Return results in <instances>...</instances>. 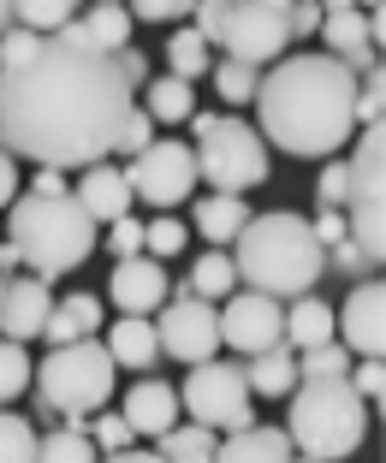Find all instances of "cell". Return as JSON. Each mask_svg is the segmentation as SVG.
Here are the masks:
<instances>
[{"mask_svg":"<svg viewBox=\"0 0 386 463\" xmlns=\"http://www.w3.org/2000/svg\"><path fill=\"white\" fill-rule=\"evenodd\" d=\"M131 113V83L113 54L42 36L18 66H0V149L36 166H96L113 155V131Z\"/></svg>","mask_w":386,"mask_h":463,"instance_id":"6da1fadb","label":"cell"},{"mask_svg":"<svg viewBox=\"0 0 386 463\" xmlns=\"http://www.w3.org/2000/svg\"><path fill=\"white\" fill-rule=\"evenodd\" d=\"M357 78L333 54H279L256 83V131L297 161H333L357 137Z\"/></svg>","mask_w":386,"mask_h":463,"instance_id":"7a4b0ae2","label":"cell"},{"mask_svg":"<svg viewBox=\"0 0 386 463\" xmlns=\"http://www.w3.org/2000/svg\"><path fill=\"white\" fill-rule=\"evenodd\" d=\"M232 268L244 291H262V298H304L315 291V279L327 273V250L315 244L304 214L291 208H268V214H249L244 232L232 238Z\"/></svg>","mask_w":386,"mask_h":463,"instance_id":"3957f363","label":"cell"},{"mask_svg":"<svg viewBox=\"0 0 386 463\" xmlns=\"http://www.w3.org/2000/svg\"><path fill=\"white\" fill-rule=\"evenodd\" d=\"M13 250L30 273L60 279V273L89 261V250H96V220L78 208L71 191H60V196L30 191V196L13 203Z\"/></svg>","mask_w":386,"mask_h":463,"instance_id":"277c9868","label":"cell"},{"mask_svg":"<svg viewBox=\"0 0 386 463\" xmlns=\"http://www.w3.org/2000/svg\"><path fill=\"white\" fill-rule=\"evenodd\" d=\"M362 434H369V404L345 381H297L286 422L291 451H304L315 463H339L362 446Z\"/></svg>","mask_w":386,"mask_h":463,"instance_id":"5b68a950","label":"cell"},{"mask_svg":"<svg viewBox=\"0 0 386 463\" xmlns=\"http://www.w3.org/2000/svg\"><path fill=\"white\" fill-rule=\"evenodd\" d=\"M113 356L108 345L96 339H71V345H48V356H42L36 368V404L48 410V416H96L101 404L113 398Z\"/></svg>","mask_w":386,"mask_h":463,"instance_id":"8992f818","label":"cell"},{"mask_svg":"<svg viewBox=\"0 0 386 463\" xmlns=\"http://www.w3.org/2000/svg\"><path fill=\"white\" fill-rule=\"evenodd\" d=\"M351 184H345V238L381 268L386 256V131L381 125H357L351 137V161H345Z\"/></svg>","mask_w":386,"mask_h":463,"instance_id":"52a82bcc","label":"cell"},{"mask_svg":"<svg viewBox=\"0 0 386 463\" xmlns=\"http://www.w3.org/2000/svg\"><path fill=\"white\" fill-rule=\"evenodd\" d=\"M196 178L214 184L221 196H244L268 178V143L256 125L221 119L208 137H196Z\"/></svg>","mask_w":386,"mask_h":463,"instance_id":"ba28073f","label":"cell"},{"mask_svg":"<svg viewBox=\"0 0 386 463\" xmlns=\"http://www.w3.org/2000/svg\"><path fill=\"white\" fill-rule=\"evenodd\" d=\"M184 410H191V422L214 428V434H232V428H249L256 422V398H249L244 386V368L238 363H196L191 374H184Z\"/></svg>","mask_w":386,"mask_h":463,"instance_id":"9c48e42d","label":"cell"},{"mask_svg":"<svg viewBox=\"0 0 386 463\" xmlns=\"http://www.w3.org/2000/svg\"><path fill=\"white\" fill-rule=\"evenodd\" d=\"M119 173H125V184H131V196L149 203V208H179L184 196L202 184V178H196V149H184L173 137H155L149 149L131 155Z\"/></svg>","mask_w":386,"mask_h":463,"instance_id":"30bf717a","label":"cell"},{"mask_svg":"<svg viewBox=\"0 0 386 463\" xmlns=\"http://www.w3.org/2000/svg\"><path fill=\"white\" fill-rule=\"evenodd\" d=\"M149 321H155V339H161V356H173V363L196 368L221 351V309L202 303L196 291H173Z\"/></svg>","mask_w":386,"mask_h":463,"instance_id":"8fae6325","label":"cell"},{"mask_svg":"<svg viewBox=\"0 0 386 463\" xmlns=\"http://www.w3.org/2000/svg\"><path fill=\"white\" fill-rule=\"evenodd\" d=\"M226 48V60H244V66H274L279 54L291 48V30H286V13H274V6H256V0H238L232 13H226L221 36H214Z\"/></svg>","mask_w":386,"mask_h":463,"instance_id":"7c38bea8","label":"cell"},{"mask_svg":"<svg viewBox=\"0 0 386 463\" xmlns=\"http://www.w3.org/2000/svg\"><path fill=\"white\" fill-rule=\"evenodd\" d=\"M221 345H232L238 356H256L268 345H286V309L279 298H262V291H232L221 309Z\"/></svg>","mask_w":386,"mask_h":463,"instance_id":"4fadbf2b","label":"cell"},{"mask_svg":"<svg viewBox=\"0 0 386 463\" xmlns=\"http://www.w3.org/2000/svg\"><path fill=\"white\" fill-rule=\"evenodd\" d=\"M333 333L351 356H381L386 351V286L381 279H357L345 309H333Z\"/></svg>","mask_w":386,"mask_h":463,"instance_id":"5bb4252c","label":"cell"},{"mask_svg":"<svg viewBox=\"0 0 386 463\" xmlns=\"http://www.w3.org/2000/svg\"><path fill=\"white\" fill-rule=\"evenodd\" d=\"M54 309V291L42 273H6V286H0V339H42V321Z\"/></svg>","mask_w":386,"mask_h":463,"instance_id":"9a60e30c","label":"cell"},{"mask_svg":"<svg viewBox=\"0 0 386 463\" xmlns=\"http://www.w3.org/2000/svg\"><path fill=\"white\" fill-rule=\"evenodd\" d=\"M108 298L119 303V315H155L166 298H173V279L155 256H119L108 279Z\"/></svg>","mask_w":386,"mask_h":463,"instance_id":"2e32d148","label":"cell"},{"mask_svg":"<svg viewBox=\"0 0 386 463\" xmlns=\"http://www.w3.org/2000/svg\"><path fill=\"white\" fill-rule=\"evenodd\" d=\"M54 42L66 48H96V54H113L131 42V13H125V0H96L89 13H78L71 24L54 30Z\"/></svg>","mask_w":386,"mask_h":463,"instance_id":"e0dca14e","label":"cell"},{"mask_svg":"<svg viewBox=\"0 0 386 463\" xmlns=\"http://www.w3.org/2000/svg\"><path fill=\"white\" fill-rule=\"evenodd\" d=\"M119 416L131 422V434L161 439L166 428H179V386H173V381H137L131 392H125Z\"/></svg>","mask_w":386,"mask_h":463,"instance_id":"ac0fdd59","label":"cell"},{"mask_svg":"<svg viewBox=\"0 0 386 463\" xmlns=\"http://www.w3.org/2000/svg\"><path fill=\"white\" fill-rule=\"evenodd\" d=\"M71 196H78V208L89 220H119V214H131V184H125V173L119 166H108V161H96V166H83V178L71 184Z\"/></svg>","mask_w":386,"mask_h":463,"instance_id":"d6986e66","label":"cell"},{"mask_svg":"<svg viewBox=\"0 0 386 463\" xmlns=\"http://www.w3.org/2000/svg\"><path fill=\"white\" fill-rule=\"evenodd\" d=\"M214 463H297L286 428H268V422H249L232 428V434L214 446Z\"/></svg>","mask_w":386,"mask_h":463,"instance_id":"ffe728a7","label":"cell"},{"mask_svg":"<svg viewBox=\"0 0 386 463\" xmlns=\"http://www.w3.org/2000/svg\"><path fill=\"white\" fill-rule=\"evenodd\" d=\"M108 356H113V368L149 374V368L161 363V339H155L149 315H119V321L108 327Z\"/></svg>","mask_w":386,"mask_h":463,"instance_id":"44dd1931","label":"cell"},{"mask_svg":"<svg viewBox=\"0 0 386 463\" xmlns=\"http://www.w3.org/2000/svg\"><path fill=\"white\" fill-rule=\"evenodd\" d=\"M244 386L249 398H291L297 392V351L291 345H268L244 363Z\"/></svg>","mask_w":386,"mask_h":463,"instance_id":"7402d4cb","label":"cell"},{"mask_svg":"<svg viewBox=\"0 0 386 463\" xmlns=\"http://www.w3.org/2000/svg\"><path fill=\"white\" fill-rule=\"evenodd\" d=\"M96 327H101V298L71 291V298H54V309H48V321H42V339L71 345V339H96Z\"/></svg>","mask_w":386,"mask_h":463,"instance_id":"603a6c76","label":"cell"},{"mask_svg":"<svg viewBox=\"0 0 386 463\" xmlns=\"http://www.w3.org/2000/svg\"><path fill=\"white\" fill-rule=\"evenodd\" d=\"M327 339H333L327 298H315V291L291 298V309H286V345H291V351H309V345H327Z\"/></svg>","mask_w":386,"mask_h":463,"instance_id":"cb8c5ba5","label":"cell"},{"mask_svg":"<svg viewBox=\"0 0 386 463\" xmlns=\"http://www.w3.org/2000/svg\"><path fill=\"white\" fill-rule=\"evenodd\" d=\"M244 220H249V203L244 196H202V203H196V232H202L208 244L214 250H226L238 238V232H244Z\"/></svg>","mask_w":386,"mask_h":463,"instance_id":"d4e9b609","label":"cell"},{"mask_svg":"<svg viewBox=\"0 0 386 463\" xmlns=\"http://www.w3.org/2000/svg\"><path fill=\"white\" fill-rule=\"evenodd\" d=\"M143 90H149V119L155 125H184L196 113V96H191V83L184 78H173V71H166V78H155V83H143Z\"/></svg>","mask_w":386,"mask_h":463,"instance_id":"484cf974","label":"cell"},{"mask_svg":"<svg viewBox=\"0 0 386 463\" xmlns=\"http://www.w3.org/2000/svg\"><path fill=\"white\" fill-rule=\"evenodd\" d=\"M214 446H221V434L202 428V422L166 428L161 434V463H214Z\"/></svg>","mask_w":386,"mask_h":463,"instance_id":"4316f807","label":"cell"},{"mask_svg":"<svg viewBox=\"0 0 386 463\" xmlns=\"http://www.w3.org/2000/svg\"><path fill=\"white\" fill-rule=\"evenodd\" d=\"M191 291L202 303H226L238 291V268H232V256L226 250H208V256H196V268H191Z\"/></svg>","mask_w":386,"mask_h":463,"instance_id":"83f0119b","label":"cell"},{"mask_svg":"<svg viewBox=\"0 0 386 463\" xmlns=\"http://www.w3.org/2000/svg\"><path fill=\"white\" fill-rule=\"evenodd\" d=\"M321 42H327V54L333 60H345V54H357V48H369V18L351 6V13H321V30H315Z\"/></svg>","mask_w":386,"mask_h":463,"instance_id":"f1b7e54d","label":"cell"},{"mask_svg":"<svg viewBox=\"0 0 386 463\" xmlns=\"http://www.w3.org/2000/svg\"><path fill=\"white\" fill-rule=\"evenodd\" d=\"M96 458L101 451L89 446V434H83V428H66V422L36 439V463H96Z\"/></svg>","mask_w":386,"mask_h":463,"instance_id":"f546056e","label":"cell"},{"mask_svg":"<svg viewBox=\"0 0 386 463\" xmlns=\"http://www.w3.org/2000/svg\"><path fill=\"white\" fill-rule=\"evenodd\" d=\"M345 374H351V351L339 339L297 351V381H345Z\"/></svg>","mask_w":386,"mask_h":463,"instance_id":"4dcf8cb0","label":"cell"},{"mask_svg":"<svg viewBox=\"0 0 386 463\" xmlns=\"http://www.w3.org/2000/svg\"><path fill=\"white\" fill-rule=\"evenodd\" d=\"M166 66H173V78H202L208 66H214V60H208V42L196 36V30H173V36H166Z\"/></svg>","mask_w":386,"mask_h":463,"instance_id":"1f68e13d","label":"cell"},{"mask_svg":"<svg viewBox=\"0 0 386 463\" xmlns=\"http://www.w3.org/2000/svg\"><path fill=\"white\" fill-rule=\"evenodd\" d=\"M214 71V96L226 101V108H244V101H256V83H262V71L244 66V60H221V66H208Z\"/></svg>","mask_w":386,"mask_h":463,"instance_id":"d6a6232c","label":"cell"},{"mask_svg":"<svg viewBox=\"0 0 386 463\" xmlns=\"http://www.w3.org/2000/svg\"><path fill=\"white\" fill-rule=\"evenodd\" d=\"M83 0H18V30H36V36H54L60 24L78 18Z\"/></svg>","mask_w":386,"mask_h":463,"instance_id":"836d02e7","label":"cell"},{"mask_svg":"<svg viewBox=\"0 0 386 463\" xmlns=\"http://www.w3.org/2000/svg\"><path fill=\"white\" fill-rule=\"evenodd\" d=\"M30 374H36V363H30V351L18 339H0V404H13V398L30 392Z\"/></svg>","mask_w":386,"mask_h":463,"instance_id":"e575fe53","label":"cell"},{"mask_svg":"<svg viewBox=\"0 0 386 463\" xmlns=\"http://www.w3.org/2000/svg\"><path fill=\"white\" fill-rule=\"evenodd\" d=\"M0 463H36V428L0 404Z\"/></svg>","mask_w":386,"mask_h":463,"instance_id":"d590c367","label":"cell"},{"mask_svg":"<svg viewBox=\"0 0 386 463\" xmlns=\"http://www.w3.org/2000/svg\"><path fill=\"white\" fill-rule=\"evenodd\" d=\"M149 143H155V119L137 108V101H131V113H125L119 131H113V155H125V161H131V155H143Z\"/></svg>","mask_w":386,"mask_h":463,"instance_id":"8d00e7d4","label":"cell"},{"mask_svg":"<svg viewBox=\"0 0 386 463\" xmlns=\"http://www.w3.org/2000/svg\"><path fill=\"white\" fill-rule=\"evenodd\" d=\"M89 446L108 458V451H131V446H137V434H131V422H125V416L96 410V422H89Z\"/></svg>","mask_w":386,"mask_h":463,"instance_id":"74e56055","label":"cell"},{"mask_svg":"<svg viewBox=\"0 0 386 463\" xmlns=\"http://www.w3.org/2000/svg\"><path fill=\"white\" fill-rule=\"evenodd\" d=\"M179 250H184V226L173 214H161V220H149V226H143V256L166 261V256H179Z\"/></svg>","mask_w":386,"mask_h":463,"instance_id":"f35d334b","label":"cell"},{"mask_svg":"<svg viewBox=\"0 0 386 463\" xmlns=\"http://www.w3.org/2000/svg\"><path fill=\"white\" fill-rule=\"evenodd\" d=\"M345 386L362 398V404H374V410H381V398H386V368H381V356H362V363H351Z\"/></svg>","mask_w":386,"mask_h":463,"instance_id":"ab89813d","label":"cell"},{"mask_svg":"<svg viewBox=\"0 0 386 463\" xmlns=\"http://www.w3.org/2000/svg\"><path fill=\"white\" fill-rule=\"evenodd\" d=\"M345 184H351L345 161H327L315 178V208H345Z\"/></svg>","mask_w":386,"mask_h":463,"instance_id":"60d3db41","label":"cell"},{"mask_svg":"<svg viewBox=\"0 0 386 463\" xmlns=\"http://www.w3.org/2000/svg\"><path fill=\"white\" fill-rule=\"evenodd\" d=\"M108 250L113 256H143V220H131V214H119V220H108Z\"/></svg>","mask_w":386,"mask_h":463,"instance_id":"b9f144b4","label":"cell"},{"mask_svg":"<svg viewBox=\"0 0 386 463\" xmlns=\"http://www.w3.org/2000/svg\"><path fill=\"white\" fill-rule=\"evenodd\" d=\"M191 6H196V0H131L125 13H137L143 24H173V18H184Z\"/></svg>","mask_w":386,"mask_h":463,"instance_id":"7bdbcfd3","label":"cell"},{"mask_svg":"<svg viewBox=\"0 0 386 463\" xmlns=\"http://www.w3.org/2000/svg\"><path fill=\"white\" fill-rule=\"evenodd\" d=\"M327 261H333V268H339V273H351V279H369V273H374V261L362 256V250L351 244V238H339V244L327 250Z\"/></svg>","mask_w":386,"mask_h":463,"instance_id":"ee69618b","label":"cell"},{"mask_svg":"<svg viewBox=\"0 0 386 463\" xmlns=\"http://www.w3.org/2000/svg\"><path fill=\"white\" fill-rule=\"evenodd\" d=\"M113 66H119L125 83H131V96L149 83V60H143V48H131V42H125V48H113Z\"/></svg>","mask_w":386,"mask_h":463,"instance_id":"f6af8a7d","label":"cell"},{"mask_svg":"<svg viewBox=\"0 0 386 463\" xmlns=\"http://www.w3.org/2000/svg\"><path fill=\"white\" fill-rule=\"evenodd\" d=\"M286 30H291V42L315 36V30H321V6H315V0H291V13H286Z\"/></svg>","mask_w":386,"mask_h":463,"instance_id":"bcb514c9","label":"cell"},{"mask_svg":"<svg viewBox=\"0 0 386 463\" xmlns=\"http://www.w3.org/2000/svg\"><path fill=\"white\" fill-rule=\"evenodd\" d=\"M309 232H315V244H321V250H333L339 238H345V214H339V208H315Z\"/></svg>","mask_w":386,"mask_h":463,"instance_id":"7dc6e473","label":"cell"},{"mask_svg":"<svg viewBox=\"0 0 386 463\" xmlns=\"http://www.w3.org/2000/svg\"><path fill=\"white\" fill-rule=\"evenodd\" d=\"M13 203H18V161L0 149V208H13Z\"/></svg>","mask_w":386,"mask_h":463,"instance_id":"c3c4849f","label":"cell"},{"mask_svg":"<svg viewBox=\"0 0 386 463\" xmlns=\"http://www.w3.org/2000/svg\"><path fill=\"white\" fill-rule=\"evenodd\" d=\"M30 191L60 196V191H71V184H66V173H60V166H36V184H30Z\"/></svg>","mask_w":386,"mask_h":463,"instance_id":"681fc988","label":"cell"},{"mask_svg":"<svg viewBox=\"0 0 386 463\" xmlns=\"http://www.w3.org/2000/svg\"><path fill=\"white\" fill-rule=\"evenodd\" d=\"M96 463H161V451H108Z\"/></svg>","mask_w":386,"mask_h":463,"instance_id":"f907efd6","label":"cell"},{"mask_svg":"<svg viewBox=\"0 0 386 463\" xmlns=\"http://www.w3.org/2000/svg\"><path fill=\"white\" fill-rule=\"evenodd\" d=\"M214 125H221V113H191V131H196V137H208Z\"/></svg>","mask_w":386,"mask_h":463,"instance_id":"816d5d0a","label":"cell"},{"mask_svg":"<svg viewBox=\"0 0 386 463\" xmlns=\"http://www.w3.org/2000/svg\"><path fill=\"white\" fill-rule=\"evenodd\" d=\"M13 24H18V0H0V36H6Z\"/></svg>","mask_w":386,"mask_h":463,"instance_id":"f5cc1de1","label":"cell"},{"mask_svg":"<svg viewBox=\"0 0 386 463\" xmlns=\"http://www.w3.org/2000/svg\"><path fill=\"white\" fill-rule=\"evenodd\" d=\"M18 268V250H13V238H6V244H0V273H13Z\"/></svg>","mask_w":386,"mask_h":463,"instance_id":"db71d44e","label":"cell"},{"mask_svg":"<svg viewBox=\"0 0 386 463\" xmlns=\"http://www.w3.org/2000/svg\"><path fill=\"white\" fill-rule=\"evenodd\" d=\"M256 6H274V13H291V0H256Z\"/></svg>","mask_w":386,"mask_h":463,"instance_id":"11a10c76","label":"cell"},{"mask_svg":"<svg viewBox=\"0 0 386 463\" xmlns=\"http://www.w3.org/2000/svg\"><path fill=\"white\" fill-rule=\"evenodd\" d=\"M374 6H381V0H357V13H374Z\"/></svg>","mask_w":386,"mask_h":463,"instance_id":"9f6ffc18","label":"cell"},{"mask_svg":"<svg viewBox=\"0 0 386 463\" xmlns=\"http://www.w3.org/2000/svg\"><path fill=\"white\" fill-rule=\"evenodd\" d=\"M297 463H315V458H297Z\"/></svg>","mask_w":386,"mask_h":463,"instance_id":"6f0895ef","label":"cell"},{"mask_svg":"<svg viewBox=\"0 0 386 463\" xmlns=\"http://www.w3.org/2000/svg\"><path fill=\"white\" fill-rule=\"evenodd\" d=\"M0 286H6V273H0Z\"/></svg>","mask_w":386,"mask_h":463,"instance_id":"680465c9","label":"cell"}]
</instances>
